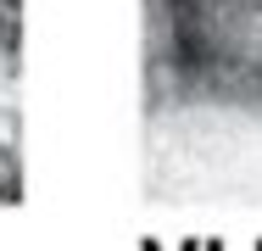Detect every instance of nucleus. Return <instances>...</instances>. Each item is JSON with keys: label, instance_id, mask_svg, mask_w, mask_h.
<instances>
[{"label": "nucleus", "instance_id": "1", "mask_svg": "<svg viewBox=\"0 0 262 251\" xmlns=\"http://www.w3.org/2000/svg\"><path fill=\"white\" fill-rule=\"evenodd\" d=\"M145 196L173 201H262V84L217 67L151 73L145 106Z\"/></svg>", "mask_w": 262, "mask_h": 251}, {"label": "nucleus", "instance_id": "2", "mask_svg": "<svg viewBox=\"0 0 262 251\" xmlns=\"http://www.w3.org/2000/svg\"><path fill=\"white\" fill-rule=\"evenodd\" d=\"M173 23L201 67L262 84V0H179Z\"/></svg>", "mask_w": 262, "mask_h": 251}, {"label": "nucleus", "instance_id": "3", "mask_svg": "<svg viewBox=\"0 0 262 251\" xmlns=\"http://www.w3.org/2000/svg\"><path fill=\"white\" fill-rule=\"evenodd\" d=\"M23 28H17V0H0V201L17 196L23 179V140H17V67H23Z\"/></svg>", "mask_w": 262, "mask_h": 251}]
</instances>
